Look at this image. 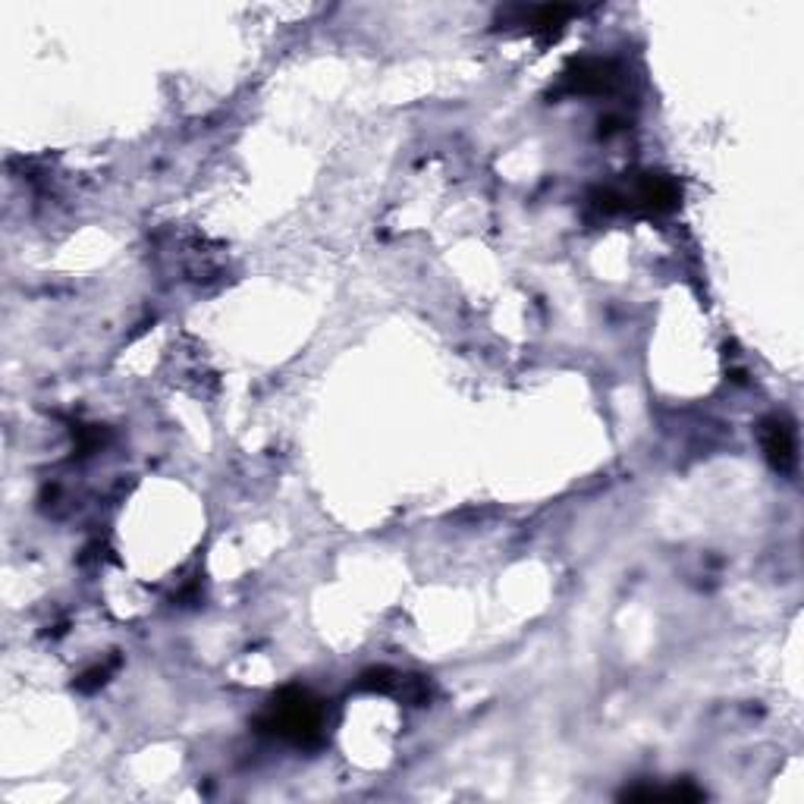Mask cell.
<instances>
[{"instance_id": "obj_1", "label": "cell", "mask_w": 804, "mask_h": 804, "mask_svg": "<svg viewBox=\"0 0 804 804\" xmlns=\"http://www.w3.org/2000/svg\"><path fill=\"white\" fill-rule=\"evenodd\" d=\"M261 727L293 745H321L324 729H327V710H324V701H317L312 691L286 688L271 701L268 713L261 717Z\"/></svg>"}, {"instance_id": "obj_2", "label": "cell", "mask_w": 804, "mask_h": 804, "mask_svg": "<svg viewBox=\"0 0 804 804\" xmlns=\"http://www.w3.org/2000/svg\"><path fill=\"white\" fill-rule=\"evenodd\" d=\"M761 447H764L766 462L776 471H795L798 462V447H795V431L785 418H766L761 425Z\"/></svg>"}, {"instance_id": "obj_3", "label": "cell", "mask_w": 804, "mask_h": 804, "mask_svg": "<svg viewBox=\"0 0 804 804\" xmlns=\"http://www.w3.org/2000/svg\"><path fill=\"white\" fill-rule=\"evenodd\" d=\"M616 82V66L609 60H578L566 73V88L582 95H601Z\"/></svg>"}, {"instance_id": "obj_4", "label": "cell", "mask_w": 804, "mask_h": 804, "mask_svg": "<svg viewBox=\"0 0 804 804\" xmlns=\"http://www.w3.org/2000/svg\"><path fill=\"white\" fill-rule=\"evenodd\" d=\"M575 13H578L575 7H529V10L519 7V10H515V17H519L515 25H525L531 35H541L544 41H550L566 29V22H570Z\"/></svg>"}]
</instances>
